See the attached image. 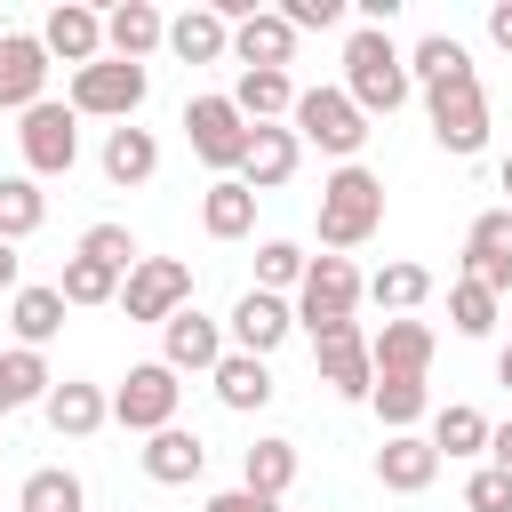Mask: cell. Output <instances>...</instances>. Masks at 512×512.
<instances>
[{"mask_svg":"<svg viewBox=\"0 0 512 512\" xmlns=\"http://www.w3.org/2000/svg\"><path fill=\"white\" fill-rule=\"evenodd\" d=\"M344 96L360 104V120H392V112L416 96L408 48H400L392 32H376V24H352V40H344Z\"/></svg>","mask_w":512,"mask_h":512,"instance_id":"6da1fadb","label":"cell"},{"mask_svg":"<svg viewBox=\"0 0 512 512\" xmlns=\"http://www.w3.org/2000/svg\"><path fill=\"white\" fill-rule=\"evenodd\" d=\"M312 224H320V248H328V256H344V248L376 240V232H384V176H376V168H360V160H344V168L320 184Z\"/></svg>","mask_w":512,"mask_h":512,"instance_id":"7a4b0ae2","label":"cell"},{"mask_svg":"<svg viewBox=\"0 0 512 512\" xmlns=\"http://www.w3.org/2000/svg\"><path fill=\"white\" fill-rule=\"evenodd\" d=\"M144 96H152V72H144V64H120V56L80 64V72H72V88H64L72 120H136V112H144Z\"/></svg>","mask_w":512,"mask_h":512,"instance_id":"3957f363","label":"cell"},{"mask_svg":"<svg viewBox=\"0 0 512 512\" xmlns=\"http://www.w3.org/2000/svg\"><path fill=\"white\" fill-rule=\"evenodd\" d=\"M288 128H296V144L328 152L336 168H344V160H360V144H368V120H360V104H352L344 88H296Z\"/></svg>","mask_w":512,"mask_h":512,"instance_id":"277c9868","label":"cell"},{"mask_svg":"<svg viewBox=\"0 0 512 512\" xmlns=\"http://www.w3.org/2000/svg\"><path fill=\"white\" fill-rule=\"evenodd\" d=\"M16 152H24V176H32V184L72 176V160H80V120H72V104L40 96L32 112H16Z\"/></svg>","mask_w":512,"mask_h":512,"instance_id":"5b68a950","label":"cell"},{"mask_svg":"<svg viewBox=\"0 0 512 512\" xmlns=\"http://www.w3.org/2000/svg\"><path fill=\"white\" fill-rule=\"evenodd\" d=\"M184 144L200 168L216 176H240V152H248V120L232 112V96H184Z\"/></svg>","mask_w":512,"mask_h":512,"instance_id":"8992f818","label":"cell"},{"mask_svg":"<svg viewBox=\"0 0 512 512\" xmlns=\"http://www.w3.org/2000/svg\"><path fill=\"white\" fill-rule=\"evenodd\" d=\"M360 296H368V280H360L352 256H312L304 280H296V328L312 336V328H328V320H352Z\"/></svg>","mask_w":512,"mask_h":512,"instance_id":"52a82bcc","label":"cell"},{"mask_svg":"<svg viewBox=\"0 0 512 512\" xmlns=\"http://www.w3.org/2000/svg\"><path fill=\"white\" fill-rule=\"evenodd\" d=\"M192 304V264L184 256H144L128 280H120V312L136 320V328H160V320H176Z\"/></svg>","mask_w":512,"mask_h":512,"instance_id":"ba28073f","label":"cell"},{"mask_svg":"<svg viewBox=\"0 0 512 512\" xmlns=\"http://www.w3.org/2000/svg\"><path fill=\"white\" fill-rule=\"evenodd\" d=\"M312 360H320V384L336 392V400H368L376 392V360H368V328L360 320H328V328H312Z\"/></svg>","mask_w":512,"mask_h":512,"instance_id":"9c48e42d","label":"cell"},{"mask_svg":"<svg viewBox=\"0 0 512 512\" xmlns=\"http://www.w3.org/2000/svg\"><path fill=\"white\" fill-rule=\"evenodd\" d=\"M176 400H184V376L176 368H160V360H136L120 384H112V424H128V432H160V424H176Z\"/></svg>","mask_w":512,"mask_h":512,"instance_id":"30bf717a","label":"cell"},{"mask_svg":"<svg viewBox=\"0 0 512 512\" xmlns=\"http://www.w3.org/2000/svg\"><path fill=\"white\" fill-rule=\"evenodd\" d=\"M424 112H432V144H440L448 160H472V152L488 144V88H480V80L432 88V96H424Z\"/></svg>","mask_w":512,"mask_h":512,"instance_id":"8fae6325","label":"cell"},{"mask_svg":"<svg viewBox=\"0 0 512 512\" xmlns=\"http://www.w3.org/2000/svg\"><path fill=\"white\" fill-rule=\"evenodd\" d=\"M288 336H296V304H288V296H264V288H248V296L224 312V344H232V352H256V360H272Z\"/></svg>","mask_w":512,"mask_h":512,"instance_id":"7c38bea8","label":"cell"},{"mask_svg":"<svg viewBox=\"0 0 512 512\" xmlns=\"http://www.w3.org/2000/svg\"><path fill=\"white\" fill-rule=\"evenodd\" d=\"M224 352H232V344H224V320H208L200 304H184L176 320H160V368H176V376H208Z\"/></svg>","mask_w":512,"mask_h":512,"instance_id":"4fadbf2b","label":"cell"},{"mask_svg":"<svg viewBox=\"0 0 512 512\" xmlns=\"http://www.w3.org/2000/svg\"><path fill=\"white\" fill-rule=\"evenodd\" d=\"M432 352H440V336H432V320H416V312L368 328V360H376V376H432Z\"/></svg>","mask_w":512,"mask_h":512,"instance_id":"5bb4252c","label":"cell"},{"mask_svg":"<svg viewBox=\"0 0 512 512\" xmlns=\"http://www.w3.org/2000/svg\"><path fill=\"white\" fill-rule=\"evenodd\" d=\"M40 416H48V432H56V440H88V432H104V424H112V392H104V384H88V376H56V384H48V400H40Z\"/></svg>","mask_w":512,"mask_h":512,"instance_id":"9a60e30c","label":"cell"},{"mask_svg":"<svg viewBox=\"0 0 512 512\" xmlns=\"http://www.w3.org/2000/svg\"><path fill=\"white\" fill-rule=\"evenodd\" d=\"M464 280H480L488 296L512 288V208H480L464 232Z\"/></svg>","mask_w":512,"mask_h":512,"instance_id":"2e32d148","label":"cell"},{"mask_svg":"<svg viewBox=\"0 0 512 512\" xmlns=\"http://www.w3.org/2000/svg\"><path fill=\"white\" fill-rule=\"evenodd\" d=\"M136 464H144V480H152V488H192V480L208 472V440H200V432H184V424H160V432L136 448Z\"/></svg>","mask_w":512,"mask_h":512,"instance_id":"e0dca14e","label":"cell"},{"mask_svg":"<svg viewBox=\"0 0 512 512\" xmlns=\"http://www.w3.org/2000/svg\"><path fill=\"white\" fill-rule=\"evenodd\" d=\"M48 96V48L40 32H0V112H32Z\"/></svg>","mask_w":512,"mask_h":512,"instance_id":"ac0fdd59","label":"cell"},{"mask_svg":"<svg viewBox=\"0 0 512 512\" xmlns=\"http://www.w3.org/2000/svg\"><path fill=\"white\" fill-rule=\"evenodd\" d=\"M40 48H48V64H96L104 56V16L96 8H80V0H56L48 8V24H40Z\"/></svg>","mask_w":512,"mask_h":512,"instance_id":"d6986e66","label":"cell"},{"mask_svg":"<svg viewBox=\"0 0 512 512\" xmlns=\"http://www.w3.org/2000/svg\"><path fill=\"white\" fill-rule=\"evenodd\" d=\"M232 56H240V72H288L296 64V24L280 8H256L248 24H232Z\"/></svg>","mask_w":512,"mask_h":512,"instance_id":"ffe728a7","label":"cell"},{"mask_svg":"<svg viewBox=\"0 0 512 512\" xmlns=\"http://www.w3.org/2000/svg\"><path fill=\"white\" fill-rule=\"evenodd\" d=\"M296 160H304V144H296V128L280 120V128H248V152H240V184L264 200V192H280L288 176H296Z\"/></svg>","mask_w":512,"mask_h":512,"instance_id":"44dd1931","label":"cell"},{"mask_svg":"<svg viewBox=\"0 0 512 512\" xmlns=\"http://www.w3.org/2000/svg\"><path fill=\"white\" fill-rule=\"evenodd\" d=\"M376 480H384L392 496H424V488L440 480V448H432L424 432H384V448H376Z\"/></svg>","mask_w":512,"mask_h":512,"instance_id":"7402d4cb","label":"cell"},{"mask_svg":"<svg viewBox=\"0 0 512 512\" xmlns=\"http://www.w3.org/2000/svg\"><path fill=\"white\" fill-rule=\"evenodd\" d=\"M104 184H120V192H136V184H152L160 176V136L152 128H136V120H120V128H104Z\"/></svg>","mask_w":512,"mask_h":512,"instance_id":"603a6c76","label":"cell"},{"mask_svg":"<svg viewBox=\"0 0 512 512\" xmlns=\"http://www.w3.org/2000/svg\"><path fill=\"white\" fill-rule=\"evenodd\" d=\"M152 48H168V16H160L152 0H120V8L104 16V56H120V64H144Z\"/></svg>","mask_w":512,"mask_h":512,"instance_id":"cb8c5ba5","label":"cell"},{"mask_svg":"<svg viewBox=\"0 0 512 512\" xmlns=\"http://www.w3.org/2000/svg\"><path fill=\"white\" fill-rule=\"evenodd\" d=\"M208 384H216V400L232 408V416H256V408H272V360H256V352H224L216 368H208Z\"/></svg>","mask_w":512,"mask_h":512,"instance_id":"d4e9b609","label":"cell"},{"mask_svg":"<svg viewBox=\"0 0 512 512\" xmlns=\"http://www.w3.org/2000/svg\"><path fill=\"white\" fill-rule=\"evenodd\" d=\"M408 80L432 96V88H456V80H480V72H472V48H464L456 32H424V40L408 48Z\"/></svg>","mask_w":512,"mask_h":512,"instance_id":"484cf974","label":"cell"},{"mask_svg":"<svg viewBox=\"0 0 512 512\" xmlns=\"http://www.w3.org/2000/svg\"><path fill=\"white\" fill-rule=\"evenodd\" d=\"M168 56H184V64H224V56H232V24H224L216 8H184V16H168Z\"/></svg>","mask_w":512,"mask_h":512,"instance_id":"4316f807","label":"cell"},{"mask_svg":"<svg viewBox=\"0 0 512 512\" xmlns=\"http://www.w3.org/2000/svg\"><path fill=\"white\" fill-rule=\"evenodd\" d=\"M232 112H240L248 128H280V120L296 112V80H288V72H240V80H232Z\"/></svg>","mask_w":512,"mask_h":512,"instance_id":"83f0119b","label":"cell"},{"mask_svg":"<svg viewBox=\"0 0 512 512\" xmlns=\"http://www.w3.org/2000/svg\"><path fill=\"white\" fill-rule=\"evenodd\" d=\"M200 232H208V240H248V232H256V192H248L240 176H216V184L200 192Z\"/></svg>","mask_w":512,"mask_h":512,"instance_id":"f1b7e54d","label":"cell"},{"mask_svg":"<svg viewBox=\"0 0 512 512\" xmlns=\"http://www.w3.org/2000/svg\"><path fill=\"white\" fill-rule=\"evenodd\" d=\"M8 328H16L24 352H40V344L64 328V296H56V280H24V288L8 296Z\"/></svg>","mask_w":512,"mask_h":512,"instance_id":"f546056e","label":"cell"},{"mask_svg":"<svg viewBox=\"0 0 512 512\" xmlns=\"http://www.w3.org/2000/svg\"><path fill=\"white\" fill-rule=\"evenodd\" d=\"M240 488H256V496H288L296 488V440H280V432H264V440H248L240 448Z\"/></svg>","mask_w":512,"mask_h":512,"instance_id":"4dcf8cb0","label":"cell"},{"mask_svg":"<svg viewBox=\"0 0 512 512\" xmlns=\"http://www.w3.org/2000/svg\"><path fill=\"white\" fill-rule=\"evenodd\" d=\"M488 432H496V424H488L472 400H448V408H432V432H424V440H432L440 464H448V456H488Z\"/></svg>","mask_w":512,"mask_h":512,"instance_id":"1f68e13d","label":"cell"},{"mask_svg":"<svg viewBox=\"0 0 512 512\" xmlns=\"http://www.w3.org/2000/svg\"><path fill=\"white\" fill-rule=\"evenodd\" d=\"M368 408L384 416V432H416V424L432 416V384H424V376H376Z\"/></svg>","mask_w":512,"mask_h":512,"instance_id":"d6a6232c","label":"cell"},{"mask_svg":"<svg viewBox=\"0 0 512 512\" xmlns=\"http://www.w3.org/2000/svg\"><path fill=\"white\" fill-rule=\"evenodd\" d=\"M40 224H48V192H40L24 168H16V176H0V240L16 248V240H32Z\"/></svg>","mask_w":512,"mask_h":512,"instance_id":"836d02e7","label":"cell"},{"mask_svg":"<svg viewBox=\"0 0 512 512\" xmlns=\"http://www.w3.org/2000/svg\"><path fill=\"white\" fill-rule=\"evenodd\" d=\"M56 296H64V312L80 304H120V272L112 264H96V256H64V272H56Z\"/></svg>","mask_w":512,"mask_h":512,"instance_id":"e575fe53","label":"cell"},{"mask_svg":"<svg viewBox=\"0 0 512 512\" xmlns=\"http://www.w3.org/2000/svg\"><path fill=\"white\" fill-rule=\"evenodd\" d=\"M48 384H56L48 352H24V344H8V352H0V392H8V408H40V400H48Z\"/></svg>","mask_w":512,"mask_h":512,"instance_id":"d590c367","label":"cell"},{"mask_svg":"<svg viewBox=\"0 0 512 512\" xmlns=\"http://www.w3.org/2000/svg\"><path fill=\"white\" fill-rule=\"evenodd\" d=\"M80 504H88V488H80V472H64V464L24 472V488H16V512H80Z\"/></svg>","mask_w":512,"mask_h":512,"instance_id":"8d00e7d4","label":"cell"},{"mask_svg":"<svg viewBox=\"0 0 512 512\" xmlns=\"http://www.w3.org/2000/svg\"><path fill=\"white\" fill-rule=\"evenodd\" d=\"M368 296L384 304V320H400V312H416V304L432 296V272L400 256V264H384V272H368Z\"/></svg>","mask_w":512,"mask_h":512,"instance_id":"74e56055","label":"cell"},{"mask_svg":"<svg viewBox=\"0 0 512 512\" xmlns=\"http://www.w3.org/2000/svg\"><path fill=\"white\" fill-rule=\"evenodd\" d=\"M448 328L456 336H496L504 328V296H488L480 280H456L448 288Z\"/></svg>","mask_w":512,"mask_h":512,"instance_id":"f35d334b","label":"cell"},{"mask_svg":"<svg viewBox=\"0 0 512 512\" xmlns=\"http://www.w3.org/2000/svg\"><path fill=\"white\" fill-rule=\"evenodd\" d=\"M72 256H96V264H112V272H120V280H128V272H136V264H144V248H136V232H128V224H88V232H80V248H72Z\"/></svg>","mask_w":512,"mask_h":512,"instance_id":"ab89813d","label":"cell"},{"mask_svg":"<svg viewBox=\"0 0 512 512\" xmlns=\"http://www.w3.org/2000/svg\"><path fill=\"white\" fill-rule=\"evenodd\" d=\"M304 264H312V256H304L296 240H264V248H256V288H264V296H288V288L304 280Z\"/></svg>","mask_w":512,"mask_h":512,"instance_id":"60d3db41","label":"cell"},{"mask_svg":"<svg viewBox=\"0 0 512 512\" xmlns=\"http://www.w3.org/2000/svg\"><path fill=\"white\" fill-rule=\"evenodd\" d=\"M464 512H512V472L480 464V472L464 480Z\"/></svg>","mask_w":512,"mask_h":512,"instance_id":"b9f144b4","label":"cell"},{"mask_svg":"<svg viewBox=\"0 0 512 512\" xmlns=\"http://www.w3.org/2000/svg\"><path fill=\"white\" fill-rule=\"evenodd\" d=\"M280 16H288L296 32H328V24H344V0H288Z\"/></svg>","mask_w":512,"mask_h":512,"instance_id":"7bdbcfd3","label":"cell"},{"mask_svg":"<svg viewBox=\"0 0 512 512\" xmlns=\"http://www.w3.org/2000/svg\"><path fill=\"white\" fill-rule=\"evenodd\" d=\"M200 512H280V504H272V496H256V488H216Z\"/></svg>","mask_w":512,"mask_h":512,"instance_id":"ee69618b","label":"cell"},{"mask_svg":"<svg viewBox=\"0 0 512 512\" xmlns=\"http://www.w3.org/2000/svg\"><path fill=\"white\" fill-rule=\"evenodd\" d=\"M488 40L512 56V0H496V8H488Z\"/></svg>","mask_w":512,"mask_h":512,"instance_id":"f6af8a7d","label":"cell"},{"mask_svg":"<svg viewBox=\"0 0 512 512\" xmlns=\"http://www.w3.org/2000/svg\"><path fill=\"white\" fill-rule=\"evenodd\" d=\"M16 288H24V256L0 240V296H16Z\"/></svg>","mask_w":512,"mask_h":512,"instance_id":"bcb514c9","label":"cell"},{"mask_svg":"<svg viewBox=\"0 0 512 512\" xmlns=\"http://www.w3.org/2000/svg\"><path fill=\"white\" fill-rule=\"evenodd\" d=\"M488 464H496V472H512V424H496V432H488Z\"/></svg>","mask_w":512,"mask_h":512,"instance_id":"7dc6e473","label":"cell"},{"mask_svg":"<svg viewBox=\"0 0 512 512\" xmlns=\"http://www.w3.org/2000/svg\"><path fill=\"white\" fill-rule=\"evenodd\" d=\"M496 384H504V392H512V344H504V352H496Z\"/></svg>","mask_w":512,"mask_h":512,"instance_id":"c3c4849f","label":"cell"},{"mask_svg":"<svg viewBox=\"0 0 512 512\" xmlns=\"http://www.w3.org/2000/svg\"><path fill=\"white\" fill-rule=\"evenodd\" d=\"M496 184H504V192H512V160H504V168H496Z\"/></svg>","mask_w":512,"mask_h":512,"instance_id":"681fc988","label":"cell"},{"mask_svg":"<svg viewBox=\"0 0 512 512\" xmlns=\"http://www.w3.org/2000/svg\"><path fill=\"white\" fill-rule=\"evenodd\" d=\"M0 416H8V392H0Z\"/></svg>","mask_w":512,"mask_h":512,"instance_id":"f907efd6","label":"cell"}]
</instances>
